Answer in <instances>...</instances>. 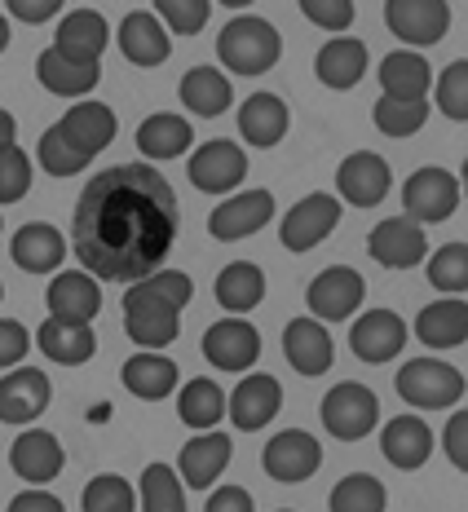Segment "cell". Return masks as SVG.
<instances>
[{
  "label": "cell",
  "mask_w": 468,
  "mask_h": 512,
  "mask_svg": "<svg viewBox=\"0 0 468 512\" xmlns=\"http://www.w3.org/2000/svg\"><path fill=\"white\" fill-rule=\"evenodd\" d=\"M27 349H31L27 327L18 323V318H0V371L18 367V362L27 358Z\"/></svg>",
  "instance_id": "50"
},
{
  "label": "cell",
  "mask_w": 468,
  "mask_h": 512,
  "mask_svg": "<svg viewBox=\"0 0 468 512\" xmlns=\"http://www.w3.org/2000/svg\"><path fill=\"white\" fill-rule=\"evenodd\" d=\"M301 14L323 31H345L354 23L358 9H354V0H301Z\"/></svg>",
  "instance_id": "48"
},
{
  "label": "cell",
  "mask_w": 468,
  "mask_h": 512,
  "mask_svg": "<svg viewBox=\"0 0 468 512\" xmlns=\"http://www.w3.org/2000/svg\"><path fill=\"white\" fill-rule=\"evenodd\" d=\"M0 301H5V283H0Z\"/></svg>",
  "instance_id": "58"
},
{
  "label": "cell",
  "mask_w": 468,
  "mask_h": 512,
  "mask_svg": "<svg viewBox=\"0 0 468 512\" xmlns=\"http://www.w3.org/2000/svg\"><path fill=\"white\" fill-rule=\"evenodd\" d=\"M137 508L142 512H186V486L168 464H146L137 482Z\"/></svg>",
  "instance_id": "39"
},
{
  "label": "cell",
  "mask_w": 468,
  "mask_h": 512,
  "mask_svg": "<svg viewBox=\"0 0 468 512\" xmlns=\"http://www.w3.org/2000/svg\"><path fill=\"white\" fill-rule=\"evenodd\" d=\"M14 137H18V120L5 111V106H0V151H5V146H14Z\"/></svg>",
  "instance_id": "55"
},
{
  "label": "cell",
  "mask_w": 468,
  "mask_h": 512,
  "mask_svg": "<svg viewBox=\"0 0 468 512\" xmlns=\"http://www.w3.org/2000/svg\"><path fill=\"white\" fill-rule=\"evenodd\" d=\"M336 226H340V199L314 190V195H305L301 204L287 208V217L279 221V243L287 252H310Z\"/></svg>",
  "instance_id": "10"
},
{
  "label": "cell",
  "mask_w": 468,
  "mask_h": 512,
  "mask_svg": "<svg viewBox=\"0 0 468 512\" xmlns=\"http://www.w3.org/2000/svg\"><path fill=\"white\" fill-rule=\"evenodd\" d=\"M120 53L133 62V67H159V62H168V31L159 23L155 14H146V9H137L120 23Z\"/></svg>",
  "instance_id": "33"
},
{
  "label": "cell",
  "mask_w": 468,
  "mask_h": 512,
  "mask_svg": "<svg viewBox=\"0 0 468 512\" xmlns=\"http://www.w3.org/2000/svg\"><path fill=\"white\" fill-rule=\"evenodd\" d=\"M274 221V195L270 190H239L230 195L226 204L212 208L208 217V234L221 243H239V239H252L257 230H265Z\"/></svg>",
  "instance_id": "12"
},
{
  "label": "cell",
  "mask_w": 468,
  "mask_h": 512,
  "mask_svg": "<svg viewBox=\"0 0 468 512\" xmlns=\"http://www.w3.org/2000/svg\"><path fill=\"white\" fill-rule=\"evenodd\" d=\"M120 380H124V389H129L133 398H142V402H164L168 393L177 389V362L164 358L159 349H146V354H133L129 362H124Z\"/></svg>",
  "instance_id": "35"
},
{
  "label": "cell",
  "mask_w": 468,
  "mask_h": 512,
  "mask_svg": "<svg viewBox=\"0 0 468 512\" xmlns=\"http://www.w3.org/2000/svg\"><path fill=\"white\" fill-rule=\"evenodd\" d=\"M5 512H67V508H62V499H53L49 490H23V495L9 499Z\"/></svg>",
  "instance_id": "54"
},
{
  "label": "cell",
  "mask_w": 468,
  "mask_h": 512,
  "mask_svg": "<svg viewBox=\"0 0 468 512\" xmlns=\"http://www.w3.org/2000/svg\"><path fill=\"white\" fill-rule=\"evenodd\" d=\"M31 159L18 146H5L0 151V204H18V199L31 190Z\"/></svg>",
  "instance_id": "47"
},
{
  "label": "cell",
  "mask_w": 468,
  "mask_h": 512,
  "mask_svg": "<svg viewBox=\"0 0 468 512\" xmlns=\"http://www.w3.org/2000/svg\"><path fill=\"white\" fill-rule=\"evenodd\" d=\"M195 146V128H190L186 115H173V111H155L137 124V151L146 159H177Z\"/></svg>",
  "instance_id": "32"
},
{
  "label": "cell",
  "mask_w": 468,
  "mask_h": 512,
  "mask_svg": "<svg viewBox=\"0 0 468 512\" xmlns=\"http://www.w3.org/2000/svg\"><path fill=\"white\" fill-rule=\"evenodd\" d=\"M58 128L80 146L84 155H93V159H98V151H106V146L115 142V133H120L111 106H106V102H89V98H80L76 106H71V111L62 115Z\"/></svg>",
  "instance_id": "31"
},
{
  "label": "cell",
  "mask_w": 468,
  "mask_h": 512,
  "mask_svg": "<svg viewBox=\"0 0 468 512\" xmlns=\"http://www.w3.org/2000/svg\"><path fill=\"white\" fill-rule=\"evenodd\" d=\"M137 490L120 473H102L84 486V512H133Z\"/></svg>",
  "instance_id": "44"
},
{
  "label": "cell",
  "mask_w": 468,
  "mask_h": 512,
  "mask_svg": "<svg viewBox=\"0 0 468 512\" xmlns=\"http://www.w3.org/2000/svg\"><path fill=\"white\" fill-rule=\"evenodd\" d=\"M283 354L301 376H323L336 358V345H332V332H327L318 318L305 314L283 327Z\"/></svg>",
  "instance_id": "22"
},
{
  "label": "cell",
  "mask_w": 468,
  "mask_h": 512,
  "mask_svg": "<svg viewBox=\"0 0 468 512\" xmlns=\"http://www.w3.org/2000/svg\"><path fill=\"white\" fill-rule=\"evenodd\" d=\"M389 186H393V173L376 151H354L340 159L336 168V199H345L354 208H376L389 195Z\"/></svg>",
  "instance_id": "14"
},
{
  "label": "cell",
  "mask_w": 468,
  "mask_h": 512,
  "mask_svg": "<svg viewBox=\"0 0 468 512\" xmlns=\"http://www.w3.org/2000/svg\"><path fill=\"white\" fill-rule=\"evenodd\" d=\"M230 433H199V437H190V442L182 446V455H177V477H182V486H195V490H204V486H217V477L226 473V464H230Z\"/></svg>",
  "instance_id": "23"
},
{
  "label": "cell",
  "mask_w": 468,
  "mask_h": 512,
  "mask_svg": "<svg viewBox=\"0 0 468 512\" xmlns=\"http://www.w3.org/2000/svg\"><path fill=\"white\" fill-rule=\"evenodd\" d=\"M217 58L234 76H265L274 62L283 58V36L257 14H239L221 27Z\"/></svg>",
  "instance_id": "2"
},
{
  "label": "cell",
  "mask_w": 468,
  "mask_h": 512,
  "mask_svg": "<svg viewBox=\"0 0 468 512\" xmlns=\"http://www.w3.org/2000/svg\"><path fill=\"white\" fill-rule=\"evenodd\" d=\"M385 27L402 45L429 49L451 31V5L446 0H385Z\"/></svg>",
  "instance_id": "8"
},
{
  "label": "cell",
  "mask_w": 468,
  "mask_h": 512,
  "mask_svg": "<svg viewBox=\"0 0 468 512\" xmlns=\"http://www.w3.org/2000/svg\"><path fill=\"white\" fill-rule=\"evenodd\" d=\"M416 336L429 349H460L468 340V301L464 296H442L416 314Z\"/></svg>",
  "instance_id": "29"
},
{
  "label": "cell",
  "mask_w": 468,
  "mask_h": 512,
  "mask_svg": "<svg viewBox=\"0 0 468 512\" xmlns=\"http://www.w3.org/2000/svg\"><path fill=\"white\" fill-rule=\"evenodd\" d=\"M62 464H67V455H62V442L45 429H27L14 437V446H9V468H14L23 482L31 486H49L53 477L62 473Z\"/></svg>",
  "instance_id": "20"
},
{
  "label": "cell",
  "mask_w": 468,
  "mask_h": 512,
  "mask_svg": "<svg viewBox=\"0 0 468 512\" xmlns=\"http://www.w3.org/2000/svg\"><path fill=\"white\" fill-rule=\"evenodd\" d=\"M433 89V67L420 49H393L380 58V98H424Z\"/></svg>",
  "instance_id": "27"
},
{
  "label": "cell",
  "mask_w": 468,
  "mask_h": 512,
  "mask_svg": "<svg viewBox=\"0 0 468 512\" xmlns=\"http://www.w3.org/2000/svg\"><path fill=\"white\" fill-rule=\"evenodd\" d=\"M371 120H376V128L385 137H411L429 120V102L424 98H376Z\"/></svg>",
  "instance_id": "41"
},
{
  "label": "cell",
  "mask_w": 468,
  "mask_h": 512,
  "mask_svg": "<svg viewBox=\"0 0 468 512\" xmlns=\"http://www.w3.org/2000/svg\"><path fill=\"white\" fill-rule=\"evenodd\" d=\"M9 256H14V265L27 274H53L62 265V256H67V239H62V230L49 226V221H31V226L14 234Z\"/></svg>",
  "instance_id": "26"
},
{
  "label": "cell",
  "mask_w": 468,
  "mask_h": 512,
  "mask_svg": "<svg viewBox=\"0 0 468 512\" xmlns=\"http://www.w3.org/2000/svg\"><path fill=\"white\" fill-rule=\"evenodd\" d=\"M367 252L385 270H416L429 256V239H424V226H416L411 217H389L367 234Z\"/></svg>",
  "instance_id": "15"
},
{
  "label": "cell",
  "mask_w": 468,
  "mask_h": 512,
  "mask_svg": "<svg viewBox=\"0 0 468 512\" xmlns=\"http://www.w3.org/2000/svg\"><path fill=\"white\" fill-rule=\"evenodd\" d=\"M177 415H182L186 429H199V433L217 429V424L226 420V393H221L212 380H204V376L186 380L182 398H177Z\"/></svg>",
  "instance_id": "38"
},
{
  "label": "cell",
  "mask_w": 468,
  "mask_h": 512,
  "mask_svg": "<svg viewBox=\"0 0 468 512\" xmlns=\"http://www.w3.org/2000/svg\"><path fill=\"white\" fill-rule=\"evenodd\" d=\"M261 464L274 482L283 486H296V482H310L323 464V446H318L314 433L305 429H287V433H274L261 451Z\"/></svg>",
  "instance_id": "11"
},
{
  "label": "cell",
  "mask_w": 468,
  "mask_h": 512,
  "mask_svg": "<svg viewBox=\"0 0 468 512\" xmlns=\"http://www.w3.org/2000/svg\"><path fill=\"white\" fill-rule=\"evenodd\" d=\"M230 102H234V89H230L226 71L190 67L182 76V106L190 115H204V120H212V115H226Z\"/></svg>",
  "instance_id": "36"
},
{
  "label": "cell",
  "mask_w": 468,
  "mask_h": 512,
  "mask_svg": "<svg viewBox=\"0 0 468 512\" xmlns=\"http://www.w3.org/2000/svg\"><path fill=\"white\" fill-rule=\"evenodd\" d=\"M36 345L49 362H62V367H80V362L93 358L98 349V336H93L89 323H62V318H45L36 332Z\"/></svg>",
  "instance_id": "34"
},
{
  "label": "cell",
  "mask_w": 468,
  "mask_h": 512,
  "mask_svg": "<svg viewBox=\"0 0 468 512\" xmlns=\"http://www.w3.org/2000/svg\"><path fill=\"white\" fill-rule=\"evenodd\" d=\"M349 349H354V358L371 362V367L393 362L407 349V323H402L393 309H367V314L349 327Z\"/></svg>",
  "instance_id": "16"
},
{
  "label": "cell",
  "mask_w": 468,
  "mask_h": 512,
  "mask_svg": "<svg viewBox=\"0 0 468 512\" xmlns=\"http://www.w3.org/2000/svg\"><path fill=\"white\" fill-rule=\"evenodd\" d=\"M137 283H146L155 296H164V301L177 305V309H186L190 296H195V283H190V274H182V270H151L146 279H137Z\"/></svg>",
  "instance_id": "49"
},
{
  "label": "cell",
  "mask_w": 468,
  "mask_h": 512,
  "mask_svg": "<svg viewBox=\"0 0 468 512\" xmlns=\"http://www.w3.org/2000/svg\"><path fill=\"white\" fill-rule=\"evenodd\" d=\"M45 305L49 318H62V323H93L102 314V287L84 270H62L45 287Z\"/></svg>",
  "instance_id": "19"
},
{
  "label": "cell",
  "mask_w": 468,
  "mask_h": 512,
  "mask_svg": "<svg viewBox=\"0 0 468 512\" xmlns=\"http://www.w3.org/2000/svg\"><path fill=\"white\" fill-rule=\"evenodd\" d=\"M433 84H438V106H442V115H446L451 124H464V120H468V58H455L451 67H446Z\"/></svg>",
  "instance_id": "46"
},
{
  "label": "cell",
  "mask_w": 468,
  "mask_h": 512,
  "mask_svg": "<svg viewBox=\"0 0 468 512\" xmlns=\"http://www.w3.org/2000/svg\"><path fill=\"white\" fill-rule=\"evenodd\" d=\"M71 226V248L84 274L106 283H137L159 270L177 239V199L146 164L106 168L84 186Z\"/></svg>",
  "instance_id": "1"
},
{
  "label": "cell",
  "mask_w": 468,
  "mask_h": 512,
  "mask_svg": "<svg viewBox=\"0 0 468 512\" xmlns=\"http://www.w3.org/2000/svg\"><path fill=\"white\" fill-rule=\"evenodd\" d=\"M212 292H217L221 309L243 318L248 309H257L265 301V274H261V265H252V261H230L226 270L217 274Z\"/></svg>",
  "instance_id": "37"
},
{
  "label": "cell",
  "mask_w": 468,
  "mask_h": 512,
  "mask_svg": "<svg viewBox=\"0 0 468 512\" xmlns=\"http://www.w3.org/2000/svg\"><path fill=\"white\" fill-rule=\"evenodd\" d=\"M36 80L45 84L49 93H58V98H84V93H93L98 89V80H102V62H71V58H62L58 49H45L36 58Z\"/></svg>",
  "instance_id": "30"
},
{
  "label": "cell",
  "mask_w": 468,
  "mask_h": 512,
  "mask_svg": "<svg viewBox=\"0 0 468 512\" xmlns=\"http://www.w3.org/2000/svg\"><path fill=\"white\" fill-rule=\"evenodd\" d=\"M106 45H111V27L98 9H71L53 31V49L71 62H102Z\"/></svg>",
  "instance_id": "21"
},
{
  "label": "cell",
  "mask_w": 468,
  "mask_h": 512,
  "mask_svg": "<svg viewBox=\"0 0 468 512\" xmlns=\"http://www.w3.org/2000/svg\"><path fill=\"white\" fill-rule=\"evenodd\" d=\"M221 5H226V9H248L252 0H221Z\"/></svg>",
  "instance_id": "57"
},
{
  "label": "cell",
  "mask_w": 468,
  "mask_h": 512,
  "mask_svg": "<svg viewBox=\"0 0 468 512\" xmlns=\"http://www.w3.org/2000/svg\"><path fill=\"white\" fill-rule=\"evenodd\" d=\"M239 133L248 146H279L287 137V124H292V115H287V102L279 93H252V98L239 102Z\"/></svg>",
  "instance_id": "25"
},
{
  "label": "cell",
  "mask_w": 468,
  "mask_h": 512,
  "mask_svg": "<svg viewBox=\"0 0 468 512\" xmlns=\"http://www.w3.org/2000/svg\"><path fill=\"white\" fill-rule=\"evenodd\" d=\"M380 451H385V460L393 468L416 473V468H424L433 455V429L420 420V415H393L385 424V433H380Z\"/></svg>",
  "instance_id": "24"
},
{
  "label": "cell",
  "mask_w": 468,
  "mask_h": 512,
  "mask_svg": "<svg viewBox=\"0 0 468 512\" xmlns=\"http://www.w3.org/2000/svg\"><path fill=\"white\" fill-rule=\"evenodd\" d=\"M5 9L18 18V23L40 27V23H49V18L58 14V9H62V0H5Z\"/></svg>",
  "instance_id": "52"
},
{
  "label": "cell",
  "mask_w": 468,
  "mask_h": 512,
  "mask_svg": "<svg viewBox=\"0 0 468 512\" xmlns=\"http://www.w3.org/2000/svg\"><path fill=\"white\" fill-rule=\"evenodd\" d=\"M279 512H292V508H279Z\"/></svg>",
  "instance_id": "59"
},
{
  "label": "cell",
  "mask_w": 468,
  "mask_h": 512,
  "mask_svg": "<svg viewBox=\"0 0 468 512\" xmlns=\"http://www.w3.org/2000/svg\"><path fill=\"white\" fill-rule=\"evenodd\" d=\"M367 45L363 40H354V36H332L323 49H318V58H314V71H318V80L327 84V89H336V93H345V89H354L358 80L367 76Z\"/></svg>",
  "instance_id": "28"
},
{
  "label": "cell",
  "mask_w": 468,
  "mask_h": 512,
  "mask_svg": "<svg viewBox=\"0 0 468 512\" xmlns=\"http://www.w3.org/2000/svg\"><path fill=\"white\" fill-rule=\"evenodd\" d=\"M429 283L446 296L468 292V243H446L429 256Z\"/></svg>",
  "instance_id": "43"
},
{
  "label": "cell",
  "mask_w": 468,
  "mask_h": 512,
  "mask_svg": "<svg viewBox=\"0 0 468 512\" xmlns=\"http://www.w3.org/2000/svg\"><path fill=\"white\" fill-rule=\"evenodd\" d=\"M385 504H389L385 486H380V477H371V473L340 477L332 486V499H327L332 512H385Z\"/></svg>",
  "instance_id": "40"
},
{
  "label": "cell",
  "mask_w": 468,
  "mask_h": 512,
  "mask_svg": "<svg viewBox=\"0 0 468 512\" xmlns=\"http://www.w3.org/2000/svg\"><path fill=\"white\" fill-rule=\"evenodd\" d=\"M204 512H257V504H252V495L243 486H217Z\"/></svg>",
  "instance_id": "53"
},
{
  "label": "cell",
  "mask_w": 468,
  "mask_h": 512,
  "mask_svg": "<svg viewBox=\"0 0 468 512\" xmlns=\"http://www.w3.org/2000/svg\"><path fill=\"white\" fill-rule=\"evenodd\" d=\"M49 376L40 367H9V376L0 380V424H27L40 420L49 411Z\"/></svg>",
  "instance_id": "17"
},
{
  "label": "cell",
  "mask_w": 468,
  "mask_h": 512,
  "mask_svg": "<svg viewBox=\"0 0 468 512\" xmlns=\"http://www.w3.org/2000/svg\"><path fill=\"white\" fill-rule=\"evenodd\" d=\"M442 442H446V455H451V464L464 473V468H468V411L464 407H455L451 424H446V433H442Z\"/></svg>",
  "instance_id": "51"
},
{
  "label": "cell",
  "mask_w": 468,
  "mask_h": 512,
  "mask_svg": "<svg viewBox=\"0 0 468 512\" xmlns=\"http://www.w3.org/2000/svg\"><path fill=\"white\" fill-rule=\"evenodd\" d=\"M120 309H124V332L142 349H164L182 336V309L168 305L164 296H155L146 283H129Z\"/></svg>",
  "instance_id": "4"
},
{
  "label": "cell",
  "mask_w": 468,
  "mask_h": 512,
  "mask_svg": "<svg viewBox=\"0 0 468 512\" xmlns=\"http://www.w3.org/2000/svg\"><path fill=\"white\" fill-rule=\"evenodd\" d=\"M9 49V23H5V14H0V53Z\"/></svg>",
  "instance_id": "56"
},
{
  "label": "cell",
  "mask_w": 468,
  "mask_h": 512,
  "mask_svg": "<svg viewBox=\"0 0 468 512\" xmlns=\"http://www.w3.org/2000/svg\"><path fill=\"white\" fill-rule=\"evenodd\" d=\"M460 177L446 173V168H416V173L407 177V186H402V217H411L416 226H438L446 221L455 208H460Z\"/></svg>",
  "instance_id": "6"
},
{
  "label": "cell",
  "mask_w": 468,
  "mask_h": 512,
  "mask_svg": "<svg viewBox=\"0 0 468 512\" xmlns=\"http://www.w3.org/2000/svg\"><path fill=\"white\" fill-rule=\"evenodd\" d=\"M186 177L199 195H230V190H239L243 177H248V151H239V142H230V137L204 142L190 155Z\"/></svg>",
  "instance_id": "7"
},
{
  "label": "cell",
  "mask_w": 468,
  "mask_h": 512,
  "mask_svg": "<svg viewBox=\"0 0 468 512\" xmlns=\"http://www.w3.org/2000/svg\"><path fill=\"white\" fill-rule=\"evenodd\" d=\"M36 155H40V168H45V173H53V177H76V173H84V168L93 164V155H84L58 124L40 133Z\"/></svg>",
  "instance_id": "42"
},
{
  "label": "cell",
  "mask_w": 468,
  "mask_h": 512,
  "mask_svg": "<svg viewBox=\"0 0 468 512\" xmlns=\"http://www.w3.org/2000/svg\"><path fill=\"white\" fill-rule=\"evenodd\" d=\"M393 384H398V398L420 411H451V407H460V398H464V376L451 362H438V358L402 362Z\"/></svg>",
  "instance_id": "3"
},
{
  "label": "cell",
  "mask_w": 468,
  "mask_h": 512,
  "mask_svg": "<svg viewBox=\"0 0 468 512\" xmlns=\"http://www.w3.org/2000/svg\"><path fill=\"white\" fill-rule=\"evenodd\" d=\"M363 296H367L363 274L349 270V265H327L323 274L310 279L305 301H310V318H318V323H345L349 314H358Z\"/></svg>",
  "instance_id": "9"
},
{
  "label": "cell",
  "mask_w": 468,
  "mask_h": 512,
  "mask_svg": "<svg viewBox=\"0 0 468 512\" xmlns=\"http://www.w3.org/2000/svg\"><path fill=\"white\" fill-rule=\"evenodd\" d=\"M155 5V18L168 23L173 36H195V31L208 27V14H212V0H151Z\"/></svg>",
  "instance_id": "45"
},
{
  "label": "cell",
  "mask_w": 468,
  "mask_h": 512,
  "mask_svg": "<svg viewBox=\"0 0 468 512\" xmlns=\"http://www.w3.org/2000/svg\"><path fill=\"white\" fill-rule=\"evenodd\" d=\"M380 420V402L367 384L358 380H340L327 389L323 398V429L340 437V442H363Z\"/></svg>",
  "instance_id": "5"
},
{
  "label": "cell",
  "mask_w": 468,
  "mask_h": 512,
  "mask_svg": "<svg viewBox=\"0 0 468 512\" xmlns=\"http://www.w3.org/2000/svg\"><path fill=\"white\" fill-rule=\"evenodd\" d=\"M204 358L212 362V367L239 376V371H248L252 362L261 358V332L252 323H243L239 314L221 318V323H212L204 332Z\"/></svg>",
  "instance_id": "18"
},
{
  "label": "cell",
  "mask_w": 468,
  "mask_h": 512,
  "mask_svg": "<svg viewBox=\"0 0 468 512\" xmlns=\"http://www.w3.org/2000/svg\"><path fill=\"white\" fill-rule=\"evenodd\" d=\"M283 411V384L265 371H252V376L239 380V389L226 393V415L239 433H257L274 415Z\"/></svg>",
  "instance_id": "13"
}]
</instances>
